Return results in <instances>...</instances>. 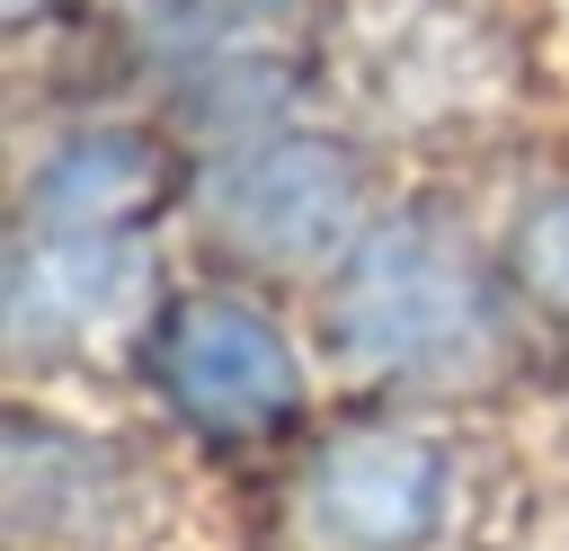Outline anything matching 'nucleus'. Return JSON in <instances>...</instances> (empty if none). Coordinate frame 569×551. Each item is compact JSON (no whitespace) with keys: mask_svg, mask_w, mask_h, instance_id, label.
Masks as SVG:
<instances>
[{"mask_svg":"<svg viewBox=\"0 0 569 551\" xmlns=\"http://www.w3.org/2000/svg\"><path fill=\"white\" fill-rule=\"evenodd\" d=\"M222 222L249 240V249H311L329 222H338V169L320 151H267L231 178L222 196Z\"/></svg>","mask_w":569,"mask_h":551,"instance_id":"4","label":"nucleus"},{"mask_svg":"<svg viewBox=\"0 0 569 551\" xmlns=\"http://www.w3.org/2000/svg\"><path fill=\"white\" fill-rule=\"evenodd\" d=\"M124 471L62 427L0 418V551H89L116 515Z\"/></svg>","mask_w":569,"mask_h":551,"instance_id":"1","label":"nucleus"},{"mask_svg":"<svg viewBox=\"0 0 569 551\" xmlns=\"http://www.w3.org/2000/svg\"><path fill=\"white\" fill-rule=\"evenodd\" d=\"M160 373L169 391L196 409V418H267L284 391H293V364L276 347L267 320H249L240 302H187L169 329H160Z\"/></svg>","mask_w":569,"mask_h":551,"instance_id":"3","label":"nucleus"},{"mask_svg":"<svg viewBox=\"0 0 569 551\" xmlns=\"http://www.w3.org/2000/svg\"><path fill=\"white\" fill-rule=\"evenodd\" d=\"M133 284V249H116L107 231H62L36 222L27 249L0 258V338L18 347H62L89 338Z\"/></svg>","mask_w":569,"mask_h":551,"instance_id":"2","label":"nucleus"},{"mask_svg":"<svg viewBox=\"0 0 569 551\" xmlns=\"http://www.w3.org/2000/svg\"><path fill=\"white\" fill-rule=\"evenodd\" d=\"M27 9H36V0H0V27H9V18H27Z\"/></svg>","mask_w":569,"mask_h":551,"instance_id":"6","label":"nucleus"},{"mask_svg":"<svg viewBox=\"0 0 569 551\" xmlns=\"http://www.w3.org/2000/svg\"><path fill=\"white\" fill-rule=\"evenodd\" d=\"M151 187V160L116 133H89V142H62L44 169H36V222H62V231H107L124 204H142Z\"/></svg>","mask_w":569,"mask_h":551,"instance_id":"5","label":"nucleus"}]
</instances>
